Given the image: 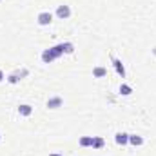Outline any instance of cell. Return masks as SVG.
<instances>
[{
  "mask_svg": "<svg viewBox=\"0 0 156 156\" xmlns=\"http://www.w3.org/2000/svg\"><path fill=\"white\" fill-rule=\"evenodd\" d=\"M64 53V44H60V45H56V47H53V49H47V51H44V55H42V60L47 64V62H53L56 56H60Z\"/></svg>",
  "mask_w": 156,
  "mask_h": 156,
  "instance_id": "6da1fadb",
  "label": "cell"
},
{
  "mask_svg": "<svg viewBox=\"0 0 156 156\" xmlns=\"http://www.w3.org/2000/svg\"><path fill=\"white\" fill-rule=\"evenodd\" d=\"M129 142H131L133 145H142V144H144V138L134 134V136H129Z\"/></svg>",
  "mask_w": 156,
  "mask_h": 156,
  "instance_id": "ba28073f",
  "label": "cell"
},
{
  "mask_svg": "<svg viewBox=\"0 0 156 156\" xmlns=\"http://www.w3.org/2000/svg\"><path fill=\"white\" fill-rule=\"evenodd\" d=\"M53 22V15L51 13H40L38 15V24L40 26H49Z\"/></svg>",
  "mask_w": 156,
  "mask_h": 156,
  "instance_id": "7a4b0ae2",
  "label": "cell"
},
{
  "mask_svg": "<svg viewBox=\"0 0 156 156\" xmlns=\"http://www.w3.org/2000/svg\"><path fill=\"white\" fill-rule=\"evenodd\" d=\"M93 140H94V138H82V140H80V145H82V147H87V145L93 147Z\"/></svg>",
  "mask_w": 156,
  "mask_h": 156,
  "instance_id": "8fae6325",
  "label": "cell"
},
{
  "mask_svg": "<svg viewBox=\"0 0 156 156\" xmlns=\"http://www.w3.org/2000/svg\"><path fill=\"white\" fill-rule=\"evenodd\" d=\"M129 142V134H125V133H118L116 134V144L118 145H125Z\"/></svg>",
  "mask_w": 156,
  "mask_h": 156,
  "instance_id": "277c9868",
  "label": "cell"
},
{
  "mask_svg": "<svg viewBox=\"0 0 156 156\" xmlns=\"http://www.w3.org/2000/svg\"><path fill=\"white\" fill-rule=\"evenodd\" d=\"M56 15H58V18H69V15H71V9H69L67 5H58V9H56Z\"/></svg>",
  "mask_w": 156,
  "mask_h": 156,
  "instance_id": "3957f363",
  "label": "cell"
},
{
  "mask_svg": "<svg viewBox=\"0 0 156 156\" xmlns=\"http://www.w3.org/2000/svg\"><path fill=\"white\" fill-rule=\"evenodd\" d=\"M51 156H60V154H51Z\"/></svg>",
  "mask_w": 156,
  "mask_h": 156,
  "instance_id": "5bb4252c",
  "label": "cell"
},
{
  "mask_svg": "<svg viewBox=\"0 0 156 156\" xmlns=\"http://www.w3.org/2000/svg\"><path fill=\"white\" fill-rule=\"evenodd\" d=\"M93 73H94V76H96V78H102V76H105V75H107V69H105V67H94V71H93Z\"/></svg>",
  "mask_w": 156,
  "mask_h": 156,
  "instance_id": "8992f818",
  "label": "cell"
},
{
  "mask_svg": "<svg viewBox=\"0 0 156 156\" xmlns=\"http://www.w3.org/2000/svg\"><path fill=\"white\" fill-rule=\"evenodd\" d=\"M18 113H20L22 116H29V115H31V107H29V105H20V107H18Z\"/></svg>",
  "mask_w": 156,
  "mask_h": 156,
  "instance_id": "52a82bcc",
  "label": "cell"
},
{
  "mask_svg": "<svg viewBox=\"0 0 156 156\" xmlns=\"http://www.w3.org/2000/svg\"><path fill=\"white\" fill-rule=\"evenodd\" d=\"M120 93H122L123 96H127V94H131V93H133V89H131L129 85H125V83H123V85H120Z\"/></svg>",
  "mask_w": 156,
  "mask_h": 156,
  "instance_id": "30bf717a",
  "label": "cell"
},
{
  "mask_svg": "<svg viewBox=\"0 0 156 156\" xmlns=\"http://www.w3.org/2000/svg\"><path fill=\"white\" fill-rule=\"evenodd\" d=\"M113 62H115V67H116L118 75H122V78H123V75H125V71H123V66H122V62H120V60H116V58H115Z\"/></svg>",
  "mask_w": 156,
  "mask_h": 156,
  "instance_id": "9c48e42d",
  "label": "cell"
},
{
  "mask_svg": "<svg viewBox=\"0 0 156 156\" xmlns=\"http://www.w3.org/2000/svg\"><path fill=\"white\" fill-rule=\"evenodd\" d=\"M60 105H62V98H58V96H56V98H51V100L47 102V107H49V109H56V107H60Z\"/></svg>",
  "mask_w": 156,
  "mask_h": 156,
  "instance_id": "5b68a950",
  "label": "cell"
},
{
  "mask_svg": "<svg viewBox=\"0 0 156 156\" xmlns=\"http://www.w3.org/2000/svg\"><path fill=\"white\" fill-rule=\"evenodd\" d=\"M93 147H96V149L104 147V140H102V138H94V140H93Z\"/></svg>",
  "mask_w": 156,
  "mask_h": 156,
  "instance_id": "7c38bea8",
  "label": "cell"
},
{
  "mask_svg": "<svg viewBox=\"0 0 156 156\" xmlns=\"http://www.w3.org/2000/svg\"><path fill=\"white\" fill-rule=\"evenodd\" d=\"M2 78H4V73H2V71H0V82H2Z\"/></svg>",
  "mask_w": 156,
  "mask_h": 156,
  "instance_id": "4fadbf2b",
  "label": "cell"
}]
</instances>
